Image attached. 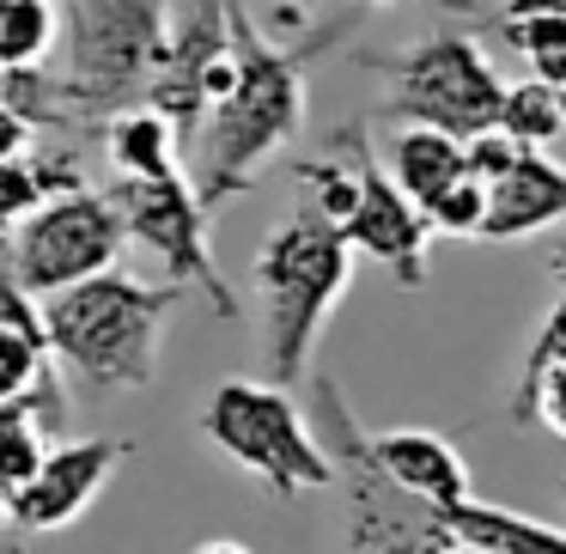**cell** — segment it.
<instances>
[{
	"mask_svg": "<svg viewBox=\"0 0 566 554\" xmlns=\"http://www.w3.org/2000/svg\"><path fill=\"white\" fill-rule=\"evenodd\" d=\"M232 38H238L232 86L201 111L196 135L184 147V171L208 213H220L232 196L256 189V177L305 128V62L311 55L274 43L244 0L232 7Z\"/></svg>",
	"mask_w": 566,
	"mask_h": 554,
	"instance_id": "6da1fadb",
	"label": "cell"
},
{
	"mask_svg": "<svg viewBox=\"0 0 566 554\" xmlns=\"http://www.w3.org/2000/svg\"><path fill=\"white\" fill-rule=\"evenodd\" d=\"M354 262L359 250L347 244V232L311 201H298L262 232L250 257V286L262 305V366L274 384L311 378L323 330L354 286Z\"/></svg>",
	"mask_w": 566,
	"mask_h": 554,
	"instance_id": "7a4b0ae2",
	"label": "cell"
},
{
	"mask_svg": "<svg viewBox=\"0 0 566 554\" xmlns=\"http://www.w3.org/2000/svg\"><path fill=\"white\" fill-rule=\"evenodd\" d=\"M177 299H184L177 281L147 286L135 274H123L116 262L50 293L43 299V323H50V354L62 366V378H74L80 390H98V396L153 390Z\"/></svg>",
	"mask_w": 566,
	"mask_h": 554,
	"instance_id": "3957f363",
	"label": "cell"
},
{
	"mask_svg": "<svg viewBox=\"0 0 566 554\" xmlns=\"http://www.w3.org/2000/svg\"><path fill=\"white\" fill-rule=\"evenodd\" d=\"M293 184H298V201L329 213L347 232V244H354L359 257L384 262V274H390L402 293L427 286L432 226H427V213H420V201H408L402 189H396V177L384 171L366 116L335 128L317 159H298Z\"/></svg>",
	"mask_w": 566,
	"mask_h": 554,
	"instance_id": "277c9868",
	"label": "cell"
},
{
	"mask_svg": "<svg viewBox=\"0 0 566 554\" xmlns=\"http://www.w3.org/2000/svg\"><path fill=\"white\" fill-rule=\"evenodd\" d=\"M196 432L232 469H244L250 481H262V488L281 493V500L335 488V457H329V445L317 439L311 415L293 403V384L220 378L208 390V403H201V415H196Z\"/></svg>",
	"mask_w": 566,
	"mask_h": 554,
	"instance_id": "5b68a950",
	"label": "cell"
},
{
	"mask_svg": "<svg viewBox=\"0 0 566 554\" xmlns=\"http://www.w3.org/2000/svg\"><path fill=\"white\" fill-rule=\"evenodd\" d=\"M67 38V98L80 128L98 135L104 116L140 104L165 55V0H55Z\"/></svg>",
	"mask_w": 566,
	"mask_h": 554,
	"instance_id": "8992f818",
	"label": "cell"
},
{
	"mask_svg": "<svg viewBox=\"0 0 566 554\" xmlns=\"http://www.w3.org/2000/svg\"><path fill=\"white\" fill-rule=\"evenodd\" d=\"M384 74V98H390L396 116L408 123H432L451 128L457 140H469L475 128L500 123V67L488 62L475 38L463 31H439V38H420L408 50L384 55V62H366Z\"/></svg>",
	"mask_w": 566,
	"mask_h": 554,
	"instance_id": "52a82bcc",
	"label": "cell"
},
{
	"mask_svg": "<svg viewBox=\"0 0 566 554\" xmlns=\"http://www.w3.org/2000/svg\"><path fill=\"white\" fill-rule=\"evenodd\" d=\"M104 196H111L116 213H123L128 244H147L153 257L165 262V281H177L184 293L196 286V293L213 305V317H220V323L238 317V293H232V281L220 274V257H213V238H208L213 213L201 208L189 171L111 177V184H104Z\"/></svg>",
	"mask_w": 566,
	"mask_h": 554,
	"instance_id": "ba28073f",
	"label": "cell"
},
{
	"mask_svg": "<svg viewBox=\"0 0 566 554\" xmlns=\"http://www.w3.org/2000/svg\"><path fill=\"white\" fill-rule=\"evenodd\" d=\"M128 232L123 213L104 189H67V196H50L13 226V244H7V269L31 286L38 299L62 293V286L86 281V274L123 262Z\"/></svg>",
	"mask_w": 566,
	"mask_h": 554,
	"instance_id": "9c48e42d",
	"label": "cell"
},
{
	"mask_svg": "<svg viewBox=\"0 0 566 554\" xmlns=\"http://www.w3.org/2000/svg\"><path fill=\"white\" fill-rule=\"evenodd\" d=\"M123 457H128V439H50L31 481L7 493V518L19 530H31V536L74 530L92 512V500L111 488Z\"/></svg>",
	"mask_w": 566,
	"mask_h": 554,
	"instance_id": "30bf717a",
	"label": "cell"
},
{
	"mask_svg": "<svg viewBox=\"0 0 566 554\" xmlns=\"http://www.w3.org/2000/svg\"><path fill=\"white\" fill-rule=\"evenodd\" d=\"M560 220H566V165L554 159V147H524L488 184L481 238L488 244H517V238H536Z\"/></svg>",
	"mask_w": 566,
	"mask_h": 554,
	"instance_id": "8fae6325",
	"label": "cell"
},
{
	"mask_svg": "<svg viewBox=\"0 0 566 554\" xmlns=\"http://www.w3.org/2000/svg\"><path fill=\"white\" fill-rule=\"evenodd\" d=\"M366 457L378 463L384 481H396L402 493L427 500L432 512L444 505H463L475 493L469 481V463L444 432H427V427H390V432H371L366 427Z\"/></svg>",
	"mask_w": 566,
	"mask_h": 554,
	"instance_id": "7c38bea8",
	"label": "cell"
},
{
	"mask_svg": "<svg viewBox=\"0 0 566 554\" xmlns=\"http://www.w3.org/2000/svg\"><path fill=\"white\" fill-rule=\"evenodd\" d=\"M104 140V159H111L116 177H165V171H184V135L165 111H153L147 98L123 104L116 116L98 123Z\"/></svg>",
	"mask_w": 566,
	"mask_h": 554,
	"instance_id": "4fadbf2b",
	"label": "cell"
},
{
	"mask_svg": "<svg viewBox=\"0 0 566 554\" xmlns=\"http://www.w3.org/2000/svg\"><path fill=\"white\" fill-rule=\"evenodd\" d=\"M378 159H384V171L396 177V189H402L408 201H420V208H427V201L439 196L444 184H457V177L469 171L463 140H457L451 128L408 123V116L390 128V147H384Z\"/></svg>",
	"mask_w": 566,
	"mask_h": 554,
	"instance_id": "5bb4252c",
	"label": "cell"
},
{
	"mask_svg": "<svg viewBox=\"0 0 566 554\" xmlns=\"http://www.w3.org/2000/svg\"><path fill=\"white\" fill-rule=\"evenodd\" d=\"M0 98L13 104L38 135H74L80 111L67 98V80L50 74V62H19V67H0Z\"/></svg>",
	"mask_w": 566,
	"mask_h": 554,
	"instance_id": "9a60e30c",
	"label": "cell"
},
{
	"mask_svg": "<svg viewBox=\"0 0 566 554\" xmlns=\"http://www.w3.org/2000/svg\"><path fill=\"white\" fill-rule=\"evenodd\" d=\"M493 25L530 62V74L566 92V13H554V7H512V13H493Z\"/></svg>",
	"mask_w": 566,
	"mask_h": 554,
	"instance_id": "2e32d148",
	"label": "cell"
},
{
	"mask_svg": "<svg viewBox=\"0 0 566 554\" xmlns=\"http://www.w3.org/2000/svg\"><path fill=\"white\" fill-rule=\"evenodd\" d=\"M500 128L505 135H517L524 147H554V140L566 135V98L560 86H548V80H512V86L500 92Z\"/></svg>",
	"mask_w": 566,
	"mask_h": 554,
	"instance_id": "e0dca14e",
	"label": "cell"
},
{
	"mask_svg": "<svg viewBox=\"0 0 566 554\" xmlns=\"http://www.w3.org/2000/svg\"><path fill=\"white\" fill-rule=\"evenodd\" d=\"M62 38V7L55 0H0V67L50 62Z\"/></svg>",
	"mask_w": 566,
	"mask_h": 554,
	"instance_id": "ac0fdd59",
	"label": "cell"
},
{
	"mask_svg": "<svg viewBox=\"0 0 566 554\" xmlns=\"http://www.w3.org/2000/svg\"><path fill=\"white\" fill-rule=\"evenodd\" d=\"M548 269H554V281H560V299L548 305V317L536 323V335H530L524 359H517V378H512V408L524 403V390L542 378V372H548V366H560V359H566V244L554 250V262H548Z\"/></svg>",
	"mask_w": 566,
	"mask_h": 554,
	"instance_id": "d6986e66",
	"label": "cell"
},
{
	"mask_svg": "<svg viewBox=\"0 0 566 554\" xmlns=\"http://www.w3.org/2000/svg\"><path fill=\"white\" fill-rule=\"evenodd\" d=\"M43 451H50V432H43L25 408L0 403V493L25 488L31 469L43 463Z\"/></svg>",
	"mask_w": 566,
	"mask_h": 554,
	"instance_id": "ffe728a7",
	"label": "cell"
},
{
	"mask_svg": "<svg viewBox=\"0 0 566 554\" xmlns=\"http://www.w3.org/2000/svg\"><path fill=\"white\" fill-rule=\"evenodd\" d=\"M420 213H427L432 238H481V213H488V184H481L475 171H463L457 184H444Z\"/></svg>",
	"mask_w": 566,
	"mask_h": 554,
	"instance_id": "44dd1931",
	"label": "cell"
},
{
	"mask_svg": "<svg viewBox=\"0 0 566 554\" xmlns=\"http://www.w3.org/2000/svg\"><path fill=\"white\" fill-rule=\"evenodd\" d=\"M38 147V140H31ZM31 147L25 153H7L0 159V232L13 238V226L25 220L38 201H50V189H43V177H38V159H31Z\"/></svg>",
	"mask_w": 566,
	"mask_h": 554,
	"instance_id": "7402d4cb",
	"label": "cell"
},
{
	"mask_svg": "<svg viewBox=\"0 0 566 554\" xmlns=\"http://www.w3.org/2000/svg\"><path fill=\"white\" fill-rule=\"evenodd\" d=\"M512 427H542V432H554V439H566V359L548 366L524 390V403L512 408Z\"/></svg>",
	"mask_w": 566,
	"mask_h": 554,
	"instance_id": "603a6c76",
	"label": "cell"
},
{
	"mask_svg": "<svg viewBox=\"0 0 566 554\" xmlns=\"http://www.w3.org/2000/svg\"><path fill=\"white\" fill-rule=\"evenodd\" d=\"M0 330L7 335H25V342L50 347V323H43V299L19 281L7 262H0Z\"/></svg>",
	"mask_w": 566,
	"mask_h": 554,
	"instance_id": "cb8c5ba5",
	"label": "cell"
},
{
	"mask_svg": "<svg viewBox=\"0 0 566 554\" xmlns=\"http://www.w3.org/2000/svg\"><path fill=\"white\" fill-rule=\"evenodd\" d=\"M50 359H55L50 347H38V342H25V335H7V330H0V403H13V396L25 390V384L38 378Z\"/></svg>",
	"mask_w": 566,
	"mask_h": 554,
	"instance_id": "d4e9b609",
	"label": "cell"
},
{
	"mask_svg": "<svg viewBox=\"0 0 566 554\" xmlns=\"http://www.w3.org/2000/svg\"><path fill=\"white\" fill-rule=\"evenodd\" d=\"M31 140H38V128H31L25 116L13 111V104L0 98V159H7V153H25Z\"/></svg>",
	"mask_w": 566,
	"mask_h": 554,
	"instance_id": "484cf974",
	"label": "cell"
},
{
	"mask_svg": "<svg viewBox=\"0 0 566 554\" xmlns=\"http://www.w3.org/2000/svg\"><path fill=\"white\" fill-rule=\"evenodd\" d=\"M354 7H366V13H390V7H408V0H354Z\"/></svg>",
	"mask_w": 566,
	"mask_h": 554,
	"instance_id": "4316f807",
	"label": "cell"
},
{
	"mask_svg": "<svg viewBox=\"0 0 566 554\" xmlns=\"http://www.w3.org/2000/svg\"><path fill=\"white\" fill-rule=\"evenodd\" d=\"M0 518H7V493H0Z\"/></svg>",
	"mask_w": 566,
	"mask_h": 554,
	"instance_id": "83f0119b",
	"label": "cell"
}]
</instances>
